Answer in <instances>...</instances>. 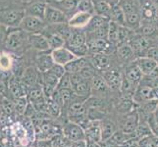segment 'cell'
Here are the masks:
<instances>
[{"label":"cell","mask_w":158,"mask_h":147,"mask_svg":"<svg viewBox=\"0 0 158 147\" xmlns=\"http://www.w3.org/2000/svg\"><path fill=\"white\" fill-rule=\"evenodd\" d=\"M138 88V84H134L133 81L128 80L125 76L123 75V79L121 81V85H120V91L123 94V96H130L133 97L135 94V89Z\"/></svg>","instance_id":"cell-29"},{"label":"cell","mask_w":158,"mask_h":147,"mask_svg":"<svg viewBox=\"0 0 158 147\" xmlns=\"http://www.w3.org/2000/svg\"><path fill=\"white\" fill-rule=\"evenodd\" d=\"M58 90L63 98L65 104H67L68 102H70L74 96V91L72 88H63V89H58Z\"/></svg>","instance_id":"cell-50"},{"label":"cell","mask_w":158,"mask_h":147,"mask_svg":"<svg viewBox=\"0 0 158 147\" xmlns=\"http://www.w3.org/2000/svg\"><path fill=\"white\" fill-rule=\"evenodd\" d=\"M94 5V14L109 19L110 18L112 6L105 0H92Z\"/></svg>","instance_id":"cell-23"},{"label":"cell","mask_w":158,"mask_h":147,"mask_svg":"<svg viewBox=\"0 0 158 147\" xmlns=\"http://www.w3.org/2000/svg\"><path fill=\"white\" fill-rule=\"evenodd\" d=\"M47 40H48V44H49V47H50V50L61 48L66 45V40L58 34H51L47 37Z\"/></svg>","instance_id":"cell-34"},{"label":"cell","mask_w":158,"mask_h":147,"mask_svg":"<svg viewBox=\"0 0 158 147\" xmlns=\"http://www.w3.org/2000/svg\"><path fill=\"white\" fill-rule=\"evenodd\" d=\"M4 90H5L4 84H3V83H1V81H0V94L4 93Z\"/></svg>","instance_id":"cell-59"},{"label":"cell","mask_w":158,"mask_h":147,"mask_svg":"<svg viewBox=\"0 0 158 147\" xmlns=\"http://www.w3.org/2000/svg\"><path fill=\"white\" fill-rule=\"evenodd\" d=\"M143 56H146V57H149L151 58L152 60H154L158 63V47L156 46H151L150 48H148L146 52L144 53Z\"/></svg>","instance_id":"cell-51"},{"label":"cell","mask_w":158,"mask_h":147,"mask_svg":"<svg viewBox=\"0 0 158 147\" xmlns=\"http://www.w3.org/2000/svg\"><path fill=\"white\" fill-rule=\"evenodd\" d=\"M92 14L85 13V12H80L77 11L76 13L72 15V17L69 18L68 25L74 29H83L85 28L92 17Z\"/></svg>","instance_id":"cell-11"},{"label":"cell","mask_w":158,"mask_h":147,"mask_svg":"<svg viewBox=\"0 0 158 147\" xmlns=\"http://www.w3.org/2000/svg\"><path fill=\"white\" fill-rule=\"evenodd\" d=\"M3 109L5 113L7 114H11L15 111V106H14V103L11 102V101H5V103L3 104Z\"/></svg>","instance_id":"cell-54"},{"label":"cell","mask_w":158,"mask_h":147,"mask_svg":"<svg viewBox=\"0 0 158 147\" xmlns=\"http://www.w3.org/2000/svg\"><path fill=\"white\" fill-rule=\"evenodd\" d=\"M41 74V77H42V80H41V84H47L49 86H52L54 88H57V85L59 83V78L56 77L55 75L52 74L50 71H47V72L44 73H40Z\"/></svg>","instance_id":"cell-36"},{"label":"cell","mask_w":158,"mask_h":147,"mask_svg":"<svg viewBox=\"0 0 158 147\" xmlns=\"http://www.w3.org/2000/svg\"><path fill=\"white\" fill-rule=\"evenodd\" d=\"M86 147H100V145L97 142H88Z\"/></svg>","instance_id":"cell-58"},{"label":"cell","mask_w":158,"mask_h":147,"mask_svg":"<svg viewBox=\"0 0 158 147\" xmlns=\"http://www.w3.org/2000/svg\"><path fill=\"white\" fill-rule=\"evenodd\" d=\"M153 2H154V4L156 5V7L158 9V0H153Z\"/></svg>","instance_id":"cell-60"},{"label":"cell","mask_w":158,"mask_h":147,"mask_svg":"<svg viewBox=\"0 0 158 147\" xmlns=\"http://www.w3.org/2000/svg\"><path fill=\"white\" fill-rule=\"evenodd\" d=\"M139 116L138 111H131L125 116L121 123V132L125 133H134L139 125Z\"/></svg>","instance_id":"cell-6"},{"label":"cell","mask_w":158,"mask_h":147,"mask_svg":"<svg viewBox=\"0 0 158 147\" xmlns=\"http://www.w3.org/2000/svg\"><path fill=\"white\" fill-rule=\"evenodd\" d=\"M48 105H49V110H48V114L52 117H59V115L61 114V109L62 107L60 106L58 103L55 101H53L52 99H48Z\"/></svg>","instance_id":"cell-47"},{"label":"cell","mask_w":158,"mask_h":147,"mask_svg":"<svg viewBox=\"0 0 158 147\" xmlns=\"http://www.w3.org/2000/svg\"><path fill=\"white\" fill-rule=\"evenodd\" d=\"M39 70H36L35 67H29L25 70L23 75V83L27 84L29 88L35 86V84L39 79Z\"/></svg>","instance_id":"cell-26"},{"label":"cell","mask_w":158,"mask_h":147,"mask_svg":"<svg viewBox=\"0 0 158 147\" xmlns=\"http://www.w3.org/2000/svg\"><path fill=\"white\" fill-rule=\"evenodd\" d=\"M72 89H73L74 93L76 95L88 99V98L89 97V95L91 94V84H90V80H85L84 81H81V83L74 85Z\"/></svg>","instance_id":"cell-25"},{"label":"cell","mask_w":158,"mask_h":147,"mask_svg":"<svg viewBox=\"0 0 158 147\" xmlns=\"http://www.w3.org/2000/svg\"><path fill=\"white\" fill-rule=\"evenodd\" d=\"M134 31L128 28L127 26H119V31H118V45L122 43L129 42L131 37L134 35Z\"/></svg>","instance_id":"cell-35"},{"label":"cell","mask_w":158,"mask_h":147,"mask_svg":"<svg viewBox=\"0 0 158 147\" xmlns=\"http://www.w3.org/2000/svg\"><path fill=\"white\" fill-rule=\"evenodd\" d=\"M37 147H52V144L49 142H45V141H40Z\"/></svg>","instance_id":"cell-56"},{"label":"cell","mask_w":158,"mask_h":147,"mask_svg":"<svg viewBox=\"0 0 158 147\" xmlns=\"http://www.w3.org/2000/svg\"><path fill=\"white\" fill-rule=\"evenodd\" d=\"M29 41L32 47L40 52H44V51H47L50 49L49 44H48L47 37L42 35L40 32L31 34L29 36Z\"/></svg>","instance_id":"cell-17"},{"label":"cell","mask_w":158,"mask_h":147,"mask_svg":"<svg viewBox=\"0 0 158 147\" xmlns=\"http://www.w3.org/2000/svg\"><path fill=\"white\" fill-rule=\"evenodd\" d=\"M88 47L91 54L104 53L109 56L113 54L116 45L111 43L107 39H88Z\"/></svg>","instance_id":"cell-1"},{"label":"cell","mask_w":158,"mask_h":147,"mask_svg":"<svg viewBox=\"0 0 158 147\" xmlns=\"http://www.w3.org/2000/svg\"><path fill=\"white\" fill-rule=\"evenodd\" d=\"M96 72H97V70L92 66L91 63H90L89 65L85 66L83 70H81L80 72V74L81 75V77H83L85 80H90L92 78L94 77V76H96Z\"/></svg>","instance_id":"cell-46"},{"label":"cell","mask_w":158,"mask_h":147,"mask_svg":"<svg viewBox=\"0 0 158 147\" xmlns=\"http://www.w3.org/2000/svg\"><path fill=\"white\" fill-rule=\"evenodd\" d=\"M139 147H158V137L154 134L146 135L144 137H141L139 141Z\"/></svg>","instance_id":"cell-39"},{"label":"cell","mask_w":158,"mask_h":147,"mask_svg":"<svg viewBox=\"0 0 158 147\" xmlns=\"http://www.w3.org/2000/svg\"><path fill=\"white\" fill-rule=\"evenodd\" d=\"M80 0H61V1H55L56 8L60 9L65 14H68L74 11H77V7Z\"/></svg>","instance_id":"cell-31"},{"label":"cell","mask_w":158,"mask_h":147,"mask_svg":"<svg viewBox=\"0 0 158 147\" xmlns=\"http://www.w3.org/2000/svg\"><path fill=\"white\" fill-rule=\"evenodd\" d=\"M11 61L8 56H5V54L0 56V68L2 70H8L10 68Z\"/></svg>","instance_id":"cell-52"},{"label":"cell","mask_w":158,"mask_h":147,"mask_svg":"<svg viewBox=\"0 0 158 147\" xmlns=\"http://www.w3.org/2000/svg\"><path fill=\"white\" fill-rule=\"evenodd\" d=\"M102 77L105 80L107 85L110 89H120L123 75L118 70H106L102 72Z\"/></svg>","instance_id":"cell-10"},{"label":"cell","mask_w":158,"mask_h":147,"mask_svg":"<svg viewBox=\"0 0 158 147\" xmlns=\"http://www.w3.org/2000/svg\"><path fill=\"white\" fill-rule=\"evenodd\" d=\"M51 56L53 58L54 63L62 65V66H65L69 62L73 61L74 59L77 58L74 55V53L66 46L51 50Z\"/></svg>","instance_id":"cell-9"},{"label":"cell","mask_w":158,"mask_h":147,"mask_svg":"<svg viewBox=\"0 0 158 147\" xmlns=\"http://www.w3.org/2000/svg\"><path fill=\"white\" fill-rule=\"evenodd\" d=\"M77 11L80 12H85V13H89L94 15V5L92 0H80Z\"/></svg>","instance_id":"cell-40"},{"label":"cell","mask_w":158,"mask_h":147,"mask_svg":"<svg viewBox=\"0 0 158 147\" xmlns=\"http://www.w3.org/2000/svg\"><path fill=\"white\" fill-rule=\"evenodd\" d=\"M117 54L120 59L123 61H130L135 56V51L133 50L132 46H131L128 42L122 43V44L117 45Z\"/></svg>","instance_id":"cell-28"},{"label":"cell","mask_w":158,"mask_h":147,"mask_svg":"<svg viewBox=\"0 0 158 147\" xmlns=\"http://www.w3.org/2000/svg\"><path fill=\"white\" fill-rule=\"evenodd\" d=\"M138 31H139V35L150 37L156 32V27L152 23H146L144 25L141 24L140 28Z\"/></svg>","instance_id":"cell-42"},{"label":"cell","mask_w":158,"mask_h":147,"mask_svg":"<svg viewBox=\"0 0 158 147\" xmlns=\"http://www.w3.org/2000/svg\"><path fill=\"white\" fill-rule=\"evenodd\" d=\"M46 7H47V4L44 2H35L34 4L30 5V6L25 10L26 16H32V17H36L41 20H44Z\"/></svg>","instance_id":"cell-20"},{"label":"cell","mask_w":158,"mask_h":147,"mask_svg":"<svg viewBox=\"0 0 158 147\" xmlns=\"http://www.w3.org/2000/svg\"><path fill=\"white\" fill-rule=\"evenodd\" d=\"M101 121H89L84 129L85 133V140L88 142H97L102 141L101 137Z\"/></svg>","instance_id":"cell-8"},{"label":"cell","mask_w":158,"mask_h":147,"mask_svg":"<svg viewBox=\"0 0 158 147\" xmlns=\"http://www.w3.org/2000/svg\"><path fill=\"white\" fill-rule=\"evenodd\" d=\"M101 137L102 141L110 139L113 134L115 133V126L109 121H101Z\"/></svg>","instance_id":"cell-32"},{"label":"cell","mask_w":158,"mask_h":147,"mask_svg":"<svg viewBox=\"0 0 158 147\" xmlns=\"http://www.w3.org/2000/svg\"><path fill=\"white\" fill-rule=\"evenodd\" d=\"M63 133L69 140L75 142H81L85 140V129L80 125L72 122H68L63 128Z\"/></svg>","instance_id":"cell-3"},{"label":"cell","mask_w":158,"mask_h":147,"mask_svg":"<svg viewBox=\"0 0 158 147\" xmlns=\"http://www.w3.org/2000/svg\"><path fill=\"white\" fill-rule=\"evenodd\" d=\"M49 71L52 74L55 75L56 77H58L59 79H61L63 76L66 74V70H65V67L62 66V65H59V64H54L53 66H52V68Z\"/></svg>","instance_id":"cell-49"},{"label":"cell","mask_w":158,"mask_h":147,"mask_svg":"<svg viewBox=\"0 0 158 147\" xmlns=\"http://www.w3.org/2000/svg\"><path fill=\"white\" fill-rule=\"evenodd\" d=\"M91 84V92H95L97 94L106 93L109 89V86L107 85L105 80L103 79L101 75H96L90 80Z\"/></svg>","instance_id":"cell-21"},{"label":"cell","mask_w":158,"mask_h":147,"mask_svg":"<svg viewBox=\"0 0 158 147\" xmlns=\"http://www.w3.org/2000/svg\"><path fill=\"white\" fill-rule=\"evenodd\" d=\"M19 28L26 32L37 34V32H40L45 28V22L44 20L32 17V16H26L23 21H22Z\"/></svg>","instance_id":"cell-4"},{"label":"cell","mask_w":158,"mask_h":147,"mask_svg":"<svg viewBox=\"0 0 158 147\" xmlns=\"http://www.w3.org/2000/svg\"><path fill=\"white\" fill-rule=\"evenodd\" d=\"M124 76L128 80H130L131 81H133L134 84H138V85L140 84L141 80L143 78V74L141 73V71L139 68L137 63H135V61L131 62L130 64L127 65L126 69H125Z\"/></svg>","instance_id":"cell-13"},{"label":"cell","mask_w":158,"mask_h":147,"mask_svg":"<svg viewBox=\"0 0 158 147\" xmlns=\"http://www.w3.org/2000/svg\"><path fill=\"white\" fill-rule=\"evenodd\" d=\"M69 19L67 18V15L60 9L47 5L45 16H44V22L50 25H61V24H67Z\"/></svg>","instance_id":"cell-5"},{"label":"cell","mask_w":158,"mask_h":147,"mask_svg":"<svg viewBox=\"0 0 158 147\" xmlns=\"http://www.w3.org/2000/svg\"><path fill=\"white\" fill-rule=\"evenodd\" d=\"M141 24H143V19L141 15L139 12L131 13L126 15V26L133 31H138Z\"/></svg>","instance_id":"cell-30"},{"label":"cell","mask_w":158,"mask_h":147,"mask_svg":"<svg viewBox=\"0 0 158 147\" xmlns=\"http://www.w3.org/2000/svg\"><path fill=\"white\" fill-rule=\"evenodd\" d=\"M88 43V35L85 32H83L81 31L74 30L73 35L71 39L66 42V47H75V46H81L85 45Z\"/></svg>","instance_id":"cell-24"},{"label":"cell","mask_w":158,"mask_h":147,"mask_svg":"<svg viewBox=\"0 0 158 147\" xmlns=\"http://www.w3.org/2000/svg\"><path fill=\"white\" fill-rule=\"evenodd\" d=\"M29 99L28 97L22 96V97H17L14 102L15 106V111L17 112L19 115H25V112L27 110V107L29 105Z\"/></svg>","instance_id":"cell-38"},{"label":"cell","mask_w":158,"mask_h":147,"mask_svg":"<svg viewBox=\"0 0 158 147\" xmlns=\"http://www.w3.org/2000/svg\"><path fill=\"white\" fill-rule=\"evenodd\" d=\"M89 61L92 66L97 71H100V72H104V71L108 70L111 65L110 58L104 53L92 54V56L89 58Z\"/></svg>","instance_id":"cell-14"},{"label":"cell","mask_w":158,"mask_h":147,"mask_svg":"<svg viewBox=\"0 0 158 147\" xmlns=\"http://www.w3.org/2000/svg\"><path fill=\"white\" fill-rule=\"evenodd\" d=\"M126 1H130V0H120V2H119V3H121V2H126Z\"/></svg>","instance_id":"cell-61"},{"label":"cell","mask_w":158,"mask_h":147,"mask_svg":"<svg viewBox=\"0 0 158 147\" xmlns=\"http://www.w3.org/2000/svg\"><path fill=\"white\" fill-rule=\"evenodd\" d=\"M135 101L130 96H123V98L118 103V111L122 114H127L133 110L135 107Z\"/></svg>","instance_id":"cell-33"},{"label":"cell","mask_w":158,"mask_h":147,"mask_svg":"<svg viewBox=\"0 0 158 147\" xmlns=\"http://www.w3.org/2000/svg\"><path fill=\"white\" fill-rule=\"evenodd\" d=\"M90 64V61L89 58L86 57H81L76 58L73 61L69 62L67 65H65V70L68 74H77L80 73L85 66Z\"/></svg>","instance_id":"cell-18"},{"label":"cell","mask_w":158,"mask_h":147,"mask_svg":"<svg viewBox=\"0 0 158 147\" xmlns=\"http://www.w3.org/2000/svg\"><path fill=\"white\" fill-rule=\"evenodd\" d=\"M54 1H61V0H54Z\"/></svg>","instance_id":"cell-62"},{"label":"cell","mask_w":158,"mask_h":147,"mask_svg":"<svg viewBox=\"0 0 158 147\" xmlns=\"http://www.w3.org/2000/svg\"><path fill=\"white\" fill-rule=\"evenodd\" d=\"M158 12V9L156 5L154 4L153 0H141V9H140V15L141 19L143 21L150 23V21L155 19Z\"/></svg>","instance_id":"cell-12"},{"label":"cell","mask_w":158,"mask_h":147,"mask_svg":"<svg viewBox=\"0 0 158 147\" xmlns=\"http://www.w3.org/2000/svg\"><path fill=\"white\" fill-rule=\"evenodd\" d=\"M148 124L151 129L152 134L158 137V114L155 111L154 113L150 114L148 119Z\"/></svg>","instance_id":"cell-43"},{"label":"cell","mask_w":158,"mask_h":147,"mask_svg":"<svg viewBox=\"0 0 158 147\" xmlns=\"http://www.w3.org/2000/svg\"><path fill=\"white\" fill-rule=\"evenodd\" d=\"M45 52L46 51L40 54L36 58V67L40 73H44V72H47V71H49L52 68L53 65L55 64L51 56V53L47 54Z\"/></svg>","instance_id":"cell-19"},{"label":"cell","mask_w":158,"mask_h":147,"mask_svg":"<svg viewBox=\"0 0 158 147\" xmlns=\"http://www.w3.org/2000/svg\"><path fill=\"white\" fill-rule=\"evenodd\" d=\"M4 34H5L4 25L0 24V39H4Z\"/></svg>","instance_id":"cell-55"},{"label":"cell","mask_w":158,"mask_h":147,"mask_svg":"<svg viewBox=\"0 0 158 147\" xmlns=\"http://www.w3.org/2000/svg\"><path fill=\"white\" fill-rule=\"evenodd\" d=\"M24 32H26V31H22V30L11 31L7 36L6 42H5L6 47L8 49H12V50H15V49H18L19 47H21L25 40Z\"/></svg>","instance_id":"cell-15"},{"label":"cell","mask_w":158,"mask_h":147,"mask_svg":"<svg viewBox=\"0 0 158 147\" xmlns=\"http://www.w3.org/2000/svg\"><path fill=\"white\" fill-rule=\"evenodd\" d=\"M109 20L120 26H126V14L124 13L123 9L119 4L115 5V6H112Z\"/></svg>","instance_id":"cell-27"},{"label":"cell","mask_w":158,"mask_h":147,"mask_svg":"<svg viewBox=\"0 0 158 147\" xmlns=\"http://www.w3.org/2000/svg\"><path fill=\"white\" fill-rule=\"evenodd\" d=\"M119 26L118 24L110 21L109 22V28H108V40L116 46L118 45V31H119Z\"/></svg>","instance_id":"cell-37"},{"label":"cell","mask_w":158,"mask_h":147,"mask_svg":"<svg viewBox=\"0 0 158 147\" xmlns=\"http://www.w3.org/2000/svg\"><path fill=\"white\" fill-rule=\"evenodd\" d=\"M109 19L101 17V16L98 15H94L91 17L89 23L88 24V26L85 27V34L86 35H90L92 32H94L95 31H97L99 28H101L102 26H104L105 24L109 23Z\"/></svg>","instance_id":"cell-22"},{"label":"cell","mask_w":158,"mask_h":147,"mask_svg":"<svg viewBox=\"0 0 158 147\" xmlns=\"http://www.w3.org/2000/svg\"><path fill=\"white\" fill-rule=\"evenodd\" d=\"M71 51L74 53V55L77 58L81 57H86V55L89 53V47H88V43L85 45H81V46H75V47H68Z\"/></svg>","instance_id":"cell-45"},{"label":"cell","mask_w":158,"mask_h":147,"mask_svg":"<svg viewBox=\"0 0 158 147\" xmlns=\"http://www.w3.org/2000/svg\"><path fill=\"white\" fill-rule=\"evenodd\" d=\"M156 112H157V114H158V108H157V110H156Z\"/></svg>","instance_id":"cell-63"},{"label":"cell","mask_w":158,"mask_h":147,"mask_svg":"<svg viewBox=\"0 0 158 147\" xmlns=\"http://www.w3.org/2000/svg\"><path fill=\"white\" fill-rule=\"evenodd\" d=\"M107 3H109L111 5V6H115V5H118L120 0H105Z\"/></svg>","instance_id":"cell-57"},{"label":"cell","mask_w":158,"mask_h":147,"mask_svg":"<svg viewBox=\"0 0 158 147\" xmlns=\"http://www.w3.org/2000/svg\"><path fill=\"white\" fill-rule=\"evenodd\" d=\"M105 114L99 108H88L86 109V117L90 121H102Z\"/></svg>","instance_id":"cell-41"},{"label":"cell","mask_w":158,"mask_h":147,"mask_svg":"<svg viewBox=\"0 0 158 147\" xmlns=\"http://www.w3.org/2000/svg\"><path fill=\"white\" fill-rule=\"evenodd\" d=\"M135 61L143 76H149L152 73V71L158 66V63L156 61L146 56H139L135 59Z\"/></svg>","instance_id":"cell-16"},{"label":"cell","mask_w":158,"mask_h":147,"mask_svg":"<svg viewBox=\"0 0 158 147\" xmlns=\"http://www.w3.org/2000/svg\"><path fill=\"white\" fill-rule=\"evenodd\" d=\"M72 81H71V78H70V74H68L66 72L63 77L59 80V83L57 85L56 89H63V88H72Z\"/></svg>","instance_id":"cell-48"},{"label":"cell","mask_w":158,"mask_h":147,"mask_svg":"<svg viewBox=\"0 0 158 147\" xmlns=\"http://www.w3.org/2000/svg\"><path fill=\"white\" fill-rule=\"evenodd\" d=\"M70 78H71V81H72V85H76L81 81L85 80L83 77H81V75L80 73H77V74H70Z\"/></svg>","instance_id":"cell-53"},{"label":"cell","mask_w":158,"mask_h":147,"mask_svg":"<svg viewBox=\"0 0 158 147\" xmlns=\"http://www.w3.org/2000/svg\"><path fill=\"white\" fill-rule=\"evenodd\" d=\"M133 98L135 103H137V104H141L145 101L156 99L154 88L148 84H139L135 89V94L133 95Z\"/></svg>","instance_id":"cell-7"},{"label":"cell","mask_w":158,"mask_h":147,"mask_svg":"<svg viewBox=\"0 0 158 147\" xmlns=\"http://www.w3.org/2000/svg\"><path fill=\"white\" fill-rule=\"evenodd\" d=\"M26 17L25 10H9L0 14V24L8 27H20L22 21Z\"/></svg>","instance_id":"cell-2"},{"label":"cell","mask_w":158,"mask_h":147,"mask_svg":"<svg viewBox=\"0 0 158 147\" xmlns=\"http://www.w3.org/2000/svg\"><path fill=\"white\" fill-rule=\"evenodd\" d=\"M42 97H44V94H43V91H42V88H34V86H32V88H31L29 90L28 99L30 102L34 103L37 100H40Z\"/></svg>","instance_id":"cell-44"}]
</instances>
